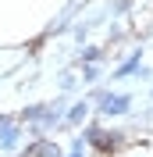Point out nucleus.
<instances>
[{"mask_svg": "<svg viewBox=\"0 0 153 157\" xmlns=\"http://www.w3.org/2000/svg\"><path fill=\"white\" fill-rule=\"evenodd\" d=\"M89 100H96V111L103 118H121V114H128L132 111V93H118V89H93V97Z\"/></svg>", "mask_w": 153, "mask_h": 157, "instance_id": "f257e3e1", "label": "nucleus"}, {"mask_svg": "<svg viewBox=\"0 0 153 157\" xmlns=\"http://www.w3.org/2000/svg\"><path fill=\"white\" fill-rule=\"evenodd\" d=\"M68 107H71V100H68L64 93H61V97H54V100H47V111H43V118H39V121L29 128V132H32V136H47V132H54L61 121H68Z\"/></svg>", "mask_w": 153, "mask_h": 157, "instance_id": "f03ea898", "label": "nucleus"}, {"mask_svg": "<svg viewBox=\"0 0 153 157\" xmlns=\"http://www.w3.org/2000/svg\"><path fill=\"white\" fill-rule=\"evenodd\" d=\"M82 139H86V147H100V150H114L118 143H121L118 132H107V128H100V125H89L86 132H82Z\"/></svg>", "mask_w": 153, "mask_h": 157, "instance_id": "7ed1b4c3", "label": "nucleus"}, {"mask_svg": "<svg viewBox=\"0 0 153 157\" xmlns=\"http://www.w3.org/2000/svg\"><path fill=\"white\" fill-rule=\"evenodd\" d=\"M139 71H143V47H135L132 54H128V57H125L121 64H118V68L110 71V78H114V82H121V78H132V75H139Z\"/></svg>", "mask_w": 153, "mask_h": 157, "instance_id": "20e7f679", "label": "nucleus"}, {"mask_svg": "<svg viewBox=\"0 0 153 157\" xmlns=\"http://www.w3.org/2000/svg\"><path fill=\"white\" fill-rule=\"evenodd\" d=\"M21 136H25V128L14 125L11 118L0 114V150H4V154H7V150H14V147L21 143Z\"/></svg>", "mask_w": 153, "mask_h": 157, "instance_id": "39448f33", "label": "nucleus"}, {"mask_svg": "<svg viewBox=\"0 0 153 157\" xmlns=\"http://www.w3.org/2000/svg\"><path fill=\"white\" fill-rule=\"evenodd\" d=\"M89 111H93L89 100H71V107H68V125H82L89 118Z\"/></svg>", "mask_w": 153, "mask_h": 157, "instance_id": "423d86ee", "label": "nucleus"}, {"mask_svg": "<svg viewBox=\"0 0 153 157\" xmlns=\"http://www.w3.org/2000/svg\"><path fill=\"white\" fill-rule=\"evenodd\" d=\"M100 57H103V47H82L78 50V61L82 64H100Z\"/></svg>", "mask_w": 153, "mask_h": 157, "instance_id": "0eeeda50", "label": "nucleus"}, {"mask_svg": "<svg viewBox=\"0 0 153 157\" xmlns=\"http://www.w3.org/2000/svg\"><path fill=\"white\" fill-rule=\"evenodd\" d=\"M100 78H103V68L100 64H82V82L86 86H96Z\"/></svg>", "mask_w": 153, "mask_h": 157, "instance_id": "6e6552de", "label": "nucleus"}, {"mask_svg": "<svg viewBox=\"0 0 153 157\" xmlns=\"http://www.w3.org/2000/svg\"><path fill=\"white\" fill-rule=\"evenodd\" d=\"M43 111H47V104H32V107L21 111V121H29V125H36L39 118H43Z\"/></svg>", "mask_w": 153, "mask_h": 157, "instance_id": "1a4fd4ad", "label": "nucleus"}, {"mask_svg": "<svg viewBox=\"0 0 153 157\" xmlns=\"http://www.w3.org/2000/svg\"><path fill=\"white\" fill-rule=\"evenodd\" d=\"M64 157H86V139L75 136V139H71V150H68Z\"/></svg>", "mask_w": 153, "mask_h": 157, "instance_id": "9d476101", "label": "nucleus"}, {"mask_svg": "<svg viewBox=\"0 0 153 157\" xmlns=\"http://www.w3.org/2000/svg\"><path fill=\"white\" fill-rule=\"evenodd\" d=\"M39 157H64L57 143H39Z\"/></svg>", "mask_w": 153, "mask_h": 157, "instance_id": "9b49d317", "label": "nucleus"}, {"mask_svg": "<svg viewBox=\"0 0 153 157\" xmlns=\"http://www.w3.org/2000/svg\"><path fill=\"white\" fill-rule=\"evenodd\" d=\"M75 82H78V78L71 75V71H64V75H61V89H75Z\"/></svg>", "mask_w": 153, "mask_h": 157, "instance_id": "f8f14e48", "label": "nucleus"}, {"mask_svg": "<svg viewBox=\"0 0 153 157\" xmlns=\"http://www.w3.org/2000/svg\"><path fill=\"white\" fill-rule=\"evenodd\" d=\"M150 97H153V89H150Z\"/></svg>", "mask_w": 153, "mask_h": 157, "instance_id": "ddd939ff", "label": "nucleus"}]
</instances>
